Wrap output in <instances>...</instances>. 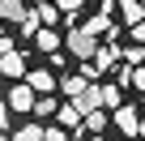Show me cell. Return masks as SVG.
<instances>
[{
	"mask_svg": "<svg viewBox=\"0 0 145 141\" xmlns=\"http://www.w3.org/2000/svg\"><path fill=\"white\" fill-rule=\"evenodd\" d=\"M34 5H51V0H34Z\"/></svg>",
	"mask_w": 145,
	"mask_h": 141,
	"instance_id": "obj_23",
	"label": "cell"
},
{
	"mask_svg": "<svg viewBox=\"0 0 145 141\" xmlns=\"http://www.w3.org/2000/svg\"><path fill=\"white\" fill-rule=\"evenodd\" d=\"M34 13H39V22H43V26H56V22H60V17H64V13H60V9H56V0H51V5H39V9H34Z\"/></svg>",
	"mask_w": 145,
	"mask_h": 141,
	"instance_id": "obj_15",
	"label": "cell"
},
{
	"mask_svg": "<svg viewBox=\"0 0 145 141\" xmlns=\"http://www.w3.org/2000/svg\"><path fill=\"white\" fill-rule=\"evenodd\" d=\"M124 60H128V68H137V64H145V47H141V43H132V47H124Z\"/></svg>",
	"mask_w": 145,
	"mask_h": 141,
	"instance_id": "obj_18",
	"label": "cell"
},
{
	"mask_svg": "<svg viewBox=\"0 0 145 141\" xmlns=\"http://www.w3.org/2000/svg\"><path fill=\"white\" fill-rule=\"evenodd\" d=\"M34 103H39V94L22 81V86H13V90H9V103H5V107H9V111H34Z\"/></svg>",
	"mask_w": 145,
	"mask_h": 141,
	"instance_id": "obj_2",
	"label": "cell"
},
{
	"mask_svg": "<svg viewBox=\"0 0 145 141\" xmlns=\"http://www.w3.org/2000/svg\"><path fill=\"white\" fill-rule=\"evenodd\" d=\"M34 115H39V120H51V115H60V103H56V94H39V103H34Z\"/></svg>",
	"mask_w": 145,
	"mask_h": 141,
	"instance_id": "obj_10",
	"label": "cell"
},
{
	"mask_svg": "<svg viewBox=\"0 0 145 141\" xmlns=\"http://www.w3.org/2000/svg\"><path fill=\"white\" fill-rule=\"evenodd\" d=\"M56 124H60V128H68V132H81V128H86V115L77 111V103H64V107H60V115H56Z\"/></svg>",
	"mask_w": 145,
	"mask_h": 141,
	"instance_id": "obj_4",
	"label": "cell"
},
{
	"mask_svg": "<svg viewBox=\"0 0 145 141\" xmlns=\"http://www.w3.org/2000/svg\"><path fill=\"white\" fill-rule=\"evenodd\" d=\"M34 47H39V51H56V47H60V34H56L51 26H43L39 39H34Z\"/></svg>",
	"mask_w": 145,
	"mask_h": 141,
	"instance_id": "obj_12",
	"label": "cell"
},
{
	"mask_svg": "<svg viewBox=\"0 0 145 141\" xmlns=\"http://www.w3.org/2000/svg\"><path fill=\"white\" fill-rule=\"evenodd\" d=\"M43 137H47V128H43V124H34V120H30V124H22V128L13 132V141H43Z\"/></svg>",
	"mask_w": 145,
	"mask_h": 141,
	"instance_id": "obj_11",
	"label": "cell"
},
{
	"mask_svg": "<svg viewBox=\"0 0 145 141\" xmlns=\"http://www.w3.org/2000/svg\"><path fill=\"white\" fill-rule=\"evenodd\" d=\"M86 30H90L94 39H98V34H111V22H107V13H94V17L86 22Z\"/></svg>",
	"mask_w": 145,
	"mask_h": 141,
	"instance_id": "obj_16",
	"label": "cell"
},
{
	"mask_svg": "<svg viewBox=\"0 0 145 141\" xmlns=\"http://www.w3.org/2000/svg\"><path fill=\"white\" fill-rule=\"evenodd\" d=\"M98 90H103V107H111V111L124 107V94H120L124 86H98Z\"/></svg>",
	"mask_w": 145,
	"mask_h": 141,
	"instance_id": "obj_13",
	"label": "cell"
},
{
	"mask_svg": "<svg viewBox=\"0 0 145 141\" xmlns=\"http://www.w3.org/2000/svg\"><path fill=\"white\" fill-rule=\"evenodd\" d=\"M141 137H145V115H141Z\"/></svg>",
	"mask_w": 145,
	"mask_h": 141,
	"instance_id": "obj_22",
	"label": "cell"
},
{
	"mask_svg": "<svg viewBox=\"0 0 145 141\" xmlns=\"http://www.w3.org/2000/svg\"><path fill=\"white\" fill-rule=\"evenodd\" d=\"M120 13H124V22H128V30L145 22V5H137V0H120Z\"/></svg>",
	"mask_w": 145,
	"mask_h": 141,
	"instance_id": "obj_8",
	"label": "cell"
},
{
	"mask_svg": "<svg viewBox=\"0 0 145 141\" xmlns=\"http://www.w3.org/2000/svg\"><path fill=\"white\" fill-rule=\"evenodd\" d=\"M81 5H86V0H56V9H60V13H68V17H72V13H77Z\"/></svg>",
	"mask_w": 145,
	"mask_h": 141,
	"instance_id": "obj_19",
	"label": "cell"
},
{
	"mask_svg": "<svg viewBox=\"0 0 145 141\" xmlns=\"http://www.w3.org/2000/svg\"><path fill=\"white\" fill-rule=\"evenodd\" d=\"M43 141H68V128H60V124H51V128H47V137H43Z\"/></svg>",
	"mask_w": 145,
	"mask_h": 141,
	"instance_id": "obj_20",
	"label": "cell"
},
{
	"mask_svg": "<svg viewBox=\"0 0 145 141\" xmlns=\"http://www.w3.org/2000/svg\"><path fill=\"white\" fill-rule=\"evenodd\" d=\"M86 128H90V132H103V128H107V107L90 111V115H86Z\"/></svg>",
	"mask_w": 145,
	"mask_h": 141,
	"instance_id": "obj_17",
	"label": "cell"
},
{
	"mask_svg": "<svg viewBox=\"0 0 145 141\" xmlns=\"http://www.w3.org/2000/svg\"><path fill=\"white\" fill-rule=\"evenodd\" d=\"M128 34H132V43H141V47H145V22H141V26H132Z\"/></svg>",
	"mask_w": 145,
	"mask_h": 141,
	"instance_id": "obj_21",
	"label": "cell"
},
{
	"mask_svg": "<svg viewBox=\"0 0 145 141\" xmlns=\"http://www.w3.org/2000/svg\"><path fill=\"white\" fill-rule=\"evenodd\" d=\"M0 73H5V77H26V56L22 51H9V56H0Z\"/></svg>",
	"mask_w": 145,
	"mask_h": 141,
	"instance_id": "obj_6",
	"label": "cell"
},
{
	"mask_svg": "<svg viewBox=\"0 0 145 141\" xmlns=\"http://www.w3.org/2000/svg\"><path fill=\"white\" fill-rule=\"evenodd\" d=\"M90 86H94V81H86L81 73H77V77H64V81H60V90H64L68 98H81V94H86Z\"/></svg>",
	"mask_w": 145,
	"mask_h": 141,
	"instance_id": "obj_9",
	"label": "cell"
},
{
	"mask_svg": "<svg viewBox=\"0 0 145 141\" xmlns=\"http://www.w3.org/2000/svg\"><path fill=\"white\" fill-rule=\"evenodd\" d=\"M115 56H124V51H115V47H98V56H94V64H98V73H107V68L115 64Z\"/></svg>",
	"mask_w": 145,
	"mask_h": 141,
	"instance_id": "obj_14",
	"label": "cell"
},
{
	"mask_svg": "<svg viewBox=\"0 0 145 141\" xmlns=\"http://www.w3.org/2000/svg\"><path fill=\"white\" fill-rule=\"evenodd\" d=\"M115 128H120V132H124V137H141V111H137V107H128V103H124V107H120V111H115Z\"/></svg>",
	"mask_w": 145,
	"mask_h": 141,
	"instance_id": "obj_3",
	"label": "cell"
},
{
	"mask_svg": "<svg viewBox=\"0 0 145 141\" xmlns=\"http://www.w3.org/2000/svg\"><path fill=\"white\" fill-rule=\"evenodd\" d=\"M26 86H30L34 94H51V90H56V77L47 73V68H30V73H26Z\"/></svg>",
	"mask_w": 145,
	"mask_h": 141,
	"instance_id": "obj_5",
	"label": "cell"
},
{
	"mask_svg": "<svg viewBox=\"0 0 145 141\" xmlns=\"http://www.w3.org/2000/svg\"><path fill=\"white\" fill-rule=\"evenodd\" d=\"M68 51L86 64V60H94V56H98V39H94L86 26H77V30H68Z\"/></svg>",
	"mask_w": 145,
	"mask_h": 141,
	"instance_id": "obj_1",
	"label": "cell"
},
{
	"mask_svg": "<svg viewBox=\"0 0 145 141\" xmlns=\"http://www.w3.org/2000/svg\"><path fill=\"white\" fill-rule=\"evenodd\" d=\"M0 17L5 22H26L30 9H26V0H0Z\"/></svg>",
	"mask_w": 145,
	"mask_h": 141,
	"instance_id": "obj_7",
	"label": "cell"
}]
</instances>
